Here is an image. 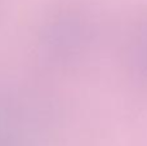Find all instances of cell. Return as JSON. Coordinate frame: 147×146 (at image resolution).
Returning <instances> with one entry per match:
<instances>
[{
  "label": "cell",
  "mask_w": 147,
  "mask_h": 146,
  "mask_svg": "<svg viewBox=\"0 0 147 146\" xmlns=\"http://www.w3.org/2000/svg\"><path fill=\"white\" fill-rule=\"evenodd\" d=\"M142 65L145 70V75L147 76V27L143 31V39H142Z\"/></svg>",
  "instance_id": "1"
}]
</instances>
